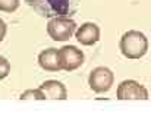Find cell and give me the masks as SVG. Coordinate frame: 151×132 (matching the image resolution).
<instances>
[{"mask_svg":"<svg viewBox=\"0 0 151 132\" xmlns=\"http://www.w3.org/2000/svg\"><path fill=\"white\" fill-rule=\"evenodd\" d=\"M21 100H46L44 94L37 88V89H27L21 94Z\"/></svg>","mask_w":151,"mask_h":132,"instance_id":"30bf717a","label":"cell"},{"mask_svg":"<svg viewBox=\"0 0 151 132\" xmlns=\"http://www.w3.org/2000/svg\"><path fill=\"white\" fill-rule=\"evenodd\" d=\"M35 12L46 18L68 16L75 10V0H25Z\"/></svg>","mask_w":151,"mask_h":132,"instance_id":"7a4b0ae2","label":"cell"},{"mask_svg":"<svg viewBox=\"0 0 151 132\" xmlns=\"http://www.w3.org/2000/svg\"><path fill=\"white\" fill-rule=\"evenodd\" d=\"M6 31H7V27H6V22L3 19H0V38L3 40L4 35H6Z\"/></svg>","mask_w":151,"mask_h":132,"instance_id":"4fadbf2b","label":"cell"},{"mask_svg":"<svg viewBox=\"0 0 151 132\" xmlns=\"http://www.w3.org/2000/svg\"><path fill=\"white\" fill-rule=\"evenodd\" d=\"M113 84H114V74L109 68L97 66V68H94L90 72L88 85L94 92H97V94L107 92L110 88L113 87Z\"/></svg>","mask_w":151,"mask_h":132,"instance_id":"277c9868","label":"cell"},{"mask_svg":"<svg viewBox=\"0 0 151 132\" xmlns=\"http://www.w3.org/2000/svg\"><path fill=\"white\" fill-rule=\"evenodd\" d=\"M117 100H148V91L142 84L134 79H125L117 85Z\"/></svg>","mask_w":151,"mask_h":132,"instance_id":"8992f818","label":"cell"},{"mask_svg":"<svg viewBox=\"0 0 151 132\" xmlns=\"http://www.w3.org/2000/svg\"><path fill=\"white\" fill-rule=\"evenodd\" d=\"M75 38L82 45H94L100 40V27L94 22H85L75 30Z\"/></svg>","mask_w":151,"mask_h":132,"instance_id":"52a82bcc","label":"cell"},{"mask_svg":"<svg viewBox=\"0 0 151 132\" xmlns=\"http://www.w3.org/2000/svg\"><path fill=\"white\" fill-rule=\"evenodd\" d=\"M0 43H1V38H0Z\"/></svg>","mask_w":151,"mask_h":132,"instance_id":"5bb4252c","label":"cell"},{"mask_svg":"<svg viewBox=\"0 0 151 132\" xmlns=\"http://www.w3.org/2000/svg\"><path fill=\"white\" fill-rule=\"evenodd\" d=\"M38 65L41 69L47 72H59L62 71L60 66V57H59V50L57 48H46L38 54Z\"/></svg>","mask_w":151,"mask_h":132,"instance_id":"ba28073f","label":"cell"},{"mask_svg":"<svg viewBox=\"0 0 151 132\" xmlns=\"http://www.w3.org/2000/svg\"><path fill=\"white\" fill-rule=\"evenodd\" d=\"M19 7V0H0V10L12 13Z\"/></svg>","mask_w":151,"mask_h":132,"instance_id":"8fae6325","label":"cell"},{"mask_svg":"<svg viewBox=\"0 0 151 132\" xmlns=\"http://www.w3.org/2000/svg\"><path fill=\"white\" fill-rule=\"evenodd\" d=\"M10 74V63L6 57L0 56V79H4Z\"/></svg>","mask_w":151,"mask_h":132,"instance_id":"7c38bea8","label":"cell"},{"mask_svg":"<svg viewBox=\"0 0 151 132\" xmlns=\"http://www.w3.org/2000/svg\"><path fill=\"white\" fill-rule=\"evenodd\" d=\"M59 57H60V66L63 71L72 72L82 66L85 60V54L82 50H79L76 45H63L59 48Z\"/></svg>","mask_w":151,"mask_h":132,"instance_id":"5b68a950","label":"cell"},{"mask_svg":"<svg viewBox=\"0 0 151 132\" xmlns=\"http://www.w3.org/2000/svg\"><path fill=\"white\" fill-rule=\"evenodd\" d=\"M76 30V22L69 16H57L51 18L47 24V34L54 41H66L69 40Z\"/></svg>","mask_w":151,"mask_h":132,"instance_id":"3957f363","label":"cell"},{"mask_svg":"<svg viewBox=\"0 0 151 132\" xmlns=\"http://www.w3.org/2000/svg\"><path fill=\"white\" fill-rule=\"evenodd\" d=\"M38 89L49 100H66L68 98V89H66V87L60 81H56V79L44 81L40 85Z\"/></svg>","mask_w":151,"mask_h":132,"instance_id":"9c48e42d","label":"cell"},{"mask_svg":"<svg viewBox=\"0 0 151 132\" xmlns=\"http://www.w3.org/2000/svg\"><path fill=\"white\" fill-rule=\"evenodd\" d=\"M120 51L128 59H141L148 51V40L144 32L131 30L125 32L120 38Z\"/></svg>","mask_w":151,"mask_h":132,"instance_id":"6da1fadb","label":"cell"}]
</instances>
